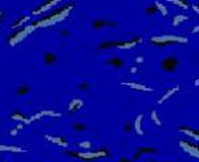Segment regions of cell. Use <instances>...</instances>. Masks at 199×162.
Here are the masks:
<instances>
[{"instance_id":"4dcf8cb0","label":"cell","mask_w":199,"mask_h":162,"mask_svg":"<svg viewBox=\"0 0 199 162\" xmlns=\"http://www.w3.org/2000/svg\"><path fill=\"white\" fill-rule=\"evenodd\" d=\"M78 147L84 148V149H90L91 148V143L90 142H81L80 144H78Z\"/></svg>"},{"instance_id":"ab89813d","label":"cell","mask_w":199,"mask_h":162,"mask_svg":"<svg viewBox=\"0 0 199 162\" xmlns=\"http://www.w3.org/2000/svg\"><path fill=\"white\" fill-rule=\"evenodd\" d=\"M198 26H195V27H194V30H193V32H194V34H197V32H198Z\"/></svg>"},{"instance_id":"f35d334b","label":"cell","mask_w":199,"mask_h":162,"mask_svg":"<svg viewBox=\"0 0 199 162\" xmlns=\"http://www.w3.org/2000/svg\"><path fill=\"white\" fill-rule=\"evenodd\" d=\"M2 20H3V11L0 9V23H2Z\"/></svg>"},{"instance_id":"d6986e66","label":"cell","mask_w":199,"mask_h":162,"mask_svg":"<svg viewBox=\"0 0 199 162\" xmlns=\"http://www.w3.org/2000/svg\"><path fill=\"white\" fill-rule=\"evenodd\" d=\"M168 2L175 4V5H177V7H181L182 9H188L189 8V3L186 2V0H168Z\"/></svg>"},{"instance_id":"ba28073f","label":"cell","mask_w":199,"mask_h":162,"mask_svg":"<svg viewBox=\"0 0 199 162\" xmlns=\"http://www.w3.org/2000/svg\"><path fill=\"white\" fill-rule=\"evenodd\" d=\"M141 40H142V38H134L133 40H129V41H120L118 45H117V48L120 49H126V48H131V47H134V45H137L138 43H141Z\"/></svg>"},{"instance_id":"30bf717a","label":"cell","mask_w":199,"mask_h":162,"mask_svg":"<svg viewBox=\"0 0 199 162\" xmlns=\"http://www.w3.org/2000/svg\"><path fill=\"white\" fill-rule=\"evenodd\" d=\"M106 64L113 66V68H116V69H120V68H122V66L125 65V61H124L122 59H120V57H112V59L106 61Z\"/></svg>"},{"instance_id":"d4e9b609","label":"cell","mask_w":199,"mask_h":162,"mask_svg":"<svg viewBox=\"0 0 199 162\" xmlns=\"http://www.w3.org/2000/svg\"><path fill=\"white\" fill-rule=\"evenodd\" d=\"M138 152L139 153H156L157 151L155 148H150V147H142V148H139L138 149Z\"/></svg>"},{"instance_id":"8d00e7d4","label":"cell","mask_w":199,"mask_h":162,"mask_svg":"<svg viewBox=\"0 0 199 162\" xmlns=\"http://www.w3.org/2000/svg\"><path fill=\"white\" fill-rule=\"evenodd\" d=\"M193 9H194V12L198 14L199 13V8H198V5H193Z\"/></svg>"},{"instance_id":"7a4b0ae2","label":"cell","mask_w":199,"mask_h":162,"mask_svg":"<svg viewBox=\"0 0 199 162\" xmlns=\"http://www.w3.org/2000/svg\"><path fill=\"white\" fill-rule=\"evenodd\" d=\"M151 41L154 44L164 45L168 43H188V39L182 36H175V35H163V36H152Z\"/></svg>"},{"instance_id":"cb8c5ba5","label":"cell","mask_w":199,"mask_h":162,"mask_svg":"<svg viewBox=\"0 0 199 162\" xmlns=\"http://www.w3.org/2000/svg\"><path fill=\"white\" fill-rule=\"evenodd\" d=\"M177 91H178V87H175V88H172L171 91H168V92H167V93H165V95H164V96H163V97H161V99H160V100H159V101H157V102H159V104H161V102H164L165 100H168V97H171V96H172V95H173V93H175V92H177Z\"/></svg>"},{"instance_id":"2e32d148","label":"cell","mask_w":199,"mask_h":162,"mask_svg":"<svg viewBox=\"0 0 199 162\" xmlns=\"http://www.w3.org/2000/svg\"><path fill=\"white\" fill-rule=\"evenodd\" d=\"M122 84L130 87V88H134V90H139V91H148V92H151V91H152V88H150V87H146V86H142V84H137V83H122Z\"/></svg>"},{"instance_id":"83f0119b","label":"cell","mask_w":199,"mask_h":162,"mask_svg":"<svg viewBox=\"0 0 199 162\" xmlns=\"http://www.w3.org/2000/svg\"><path fill=\"white\" fill-rule=\"evenodd\" d=\"M89 88H90V84H89L87 82H81L80 84H78V90L84 91V92H85V91H87Z\"/></svg>"},{"instance_id":"60d3db41","label":"cell","mask_w":199,"mask_h":162,"mask_svg":"<svg viewBox=\"0 0 199 162\" xmlns=\"http://www.w3.org/2000/svg\"><path fill=\"white\" fill-rule=\"evenodd\" d=\"M120 162H130V161H128V160L125 158V157H122V158H121V161H120Z\"/></svg>"},{"instance_id":"4316f807","label":"cell","mask_w":199,"mask_h":162,"mask_svg":"<svg viewBox=\"0 0 199 162\" xmlns=\"http://www.w3.org/2000/svg\"><path fill=\"white\" fill-rule=\"evenodd\" d=\"M73 128L76 131H78V132H81V131H85L86 128H87V126H86V124H84V123H76L73 126Z\"/></svg>"},{"instance_id":"e0dca14e","label":"cell","mask_w":199,"mask_h":162,"mask_svg":"<svg viewBox=\"0 0 199 162\" xmlns=\"http://www.w3.org/2000/svg\"><path fill=\"white\" fill-rule=\"evenodd\" d=\"M180 131L182 132H185V134H188L189 136H193L195 140H198V131L197 130H193V128H190V127H181L180 128Z\"/></svg>"},{"instance_id":"8992f818","label":"cell","mask_w":199,"mask_h":162,"mask_svg":"<svg viewBox=\"0 0 199 162\" xmlns=\"http://www.w3.org/2000/svg\"><path fill=\"white\" fill-rule=\"evenodd\" d=\"M60 2H61V0H47V2H44L42 5H39L36 9L33 11V13H34V14H40V13H43V12H46V11L51 9L53 5L59 4Z\"/></svg>"},{"instance_id":"7c38bea8","label":"cell","mask_w":199,"mask_h":162,"mask_svg":"<svg viewBox=\"0 0 199 162\" xmlns=\"http://www.w3.org/2000/svg\"><path fill=\"white\" fill-rule=\"evenodd\" d=\"M30 91H31L30 86L26 84V83H24V84H21V86L17 87V90H16V93H17L20 97H22V96H26V95L30 92Z\"/></svg>"},{"instance_id":"836d02e7","label":"cell","mask_w":199,"mask_h":162,"mask_svg":"<svg viewBox=\"0 0 199 162\" xmlns=\"http://www.w3.org/2000/svg\"><path fill=\"white\" fill-rule=\"evenodd\" d=\"M144 61V59H143V57H137V64H142V62Z\"/></svg>"},{"instance_id":"74e56055","label":"cell","mask_w":199,"mask_h":162,"mask_svg":"<svg viewBox=\"0 0 199 162\" xmlns=\"http://www.w3.org/2000/svg\"><path fill=\"white\" fill-rule=\"evenodd\" d=\"M130 72H131L133 74H135V73H137V68H135V66H133V68L130 69Z\"/></svg>"},{"instance_id":"603a6c76","label":"cell","mask_w":199,"mask_h":162,"mask_svg":"<svg viewBox=\"0 0 199 162\" xmlns=\"http://www.w3.org/2000/svg\"><path fill=\"white\" fill-rule=\"evenodd\" d=\"M154 4H155V7H156L157 12H160V13L163 14L164 17H165V16H168V9H167V8H165V7L163 5V4H161V3H159V2H155Z\"/></svg>"},{"instance_id":"6da1fadb","label":"cell","mask_w":199,"mask_h":162,"mask_svg":"<svg viewBox=\"0 0 199 162\" xmlns=\"http://www.w3.org/2000/svg\"><path fill=\"white\" fill-rule=\"evenodd\" d=\"M73 9V4H69L68 7H64L61 8V9H59L57 12H55L52 16H49V17L47 18H43V20H39L36 23H34L36 29L38 27H46V26H51V25L53 23H59L61 22V21H64L65 17L70 13V11Z\"/></svg>"},{"instance_id":"5b68a950","label":"cell","mask_w":199,"mask_h":162,"mask_svg":"<svg viewBox=\"0 0 199 162\" xmlns=\"http://www.w3.org/2000/svg\"><path fill=\"white\" fill-rule=\"evenodd\" d=\"M160 66H161V69H163L164 72L172 73V72H175L178 66H180V60L175 56H168V57H165V59L161 60Z\"/></svg>"},{"instance_id":"8fae6325","label":"cell","mask_w":199,"mask_h":162,"mask_svg":"<svg viewBox=\"0 0 199 162\" xmlns=\"http://www.w3.org/2000/svg\"><path fill=\"white\" fill-rule=\"evenodd\" d=\"M180 144H181V147L184 148L186 152L191 153L194 157H198V148H197V145L189 144V143H186V142H180Z\"/></svg>"},{"instance_id":"e575fe53","label":"cell","mask_w":199,"mask_h":162,"mask_svg":"<svg viewBox=\"0 0 199 162\" xmlns=\"http://www.w3.org/2000/svg\"><path fill=\"white\" fill-rule=\"evenodd\" d=\"M17 131H18L17 128H13V130H11V135H12V136H16V135H17Z\"/></svg>"},{"instance_id":"277c9868","label":"cell","mask_w":199,"mask_h":162,"mask_svg":"<svg viewBox=\"0 0 199 162\" xmlns=\"http://www.w3.org/2000/svg\"><path fill=\"white\" fill-rule=\"evenodd\" d=\"M34 30H36L35 25H30V26H27V27H25V29H20V30L16 32V34L12 36V38H9V44L11 45L17 44L18 41H21L24 38H26V36L30 34V32L34 31Z\"/></svg>"},{"instance_id":"9c48e42d","label":"cell","mask_w":199,"mask_h":162,"mask_svg":"<svg viewBox=\"0 0 199 162\" xmlns=\"http://www.w3.org/2000/svg\"><path fill=\"white\" fill-rule=\"evenodd\" d=\"M82 106H84V101H82L81 99H74V100H72V101L69 102L68 112H69V113H73V112L80 110Z\"/></svg>"},{"instance_id":"4fadbf2b","label":"cell","mask_w":199,"mask_h":162,"mask_svg":"<svg viewBox=\"0 0 199 162\" xmlns=\"http://www.w3.org/2000/svg\"><path fill=\"white\" fill-rule=\"evenodd\" d=\"M56 60H57V57H56L55 53H52V52H47L44 55V64L47 66H52L56 62Z\"/></svg>"},{"instance_id":"7402d4cb","label":"cell","mask_w":199,"mask_h":162,"mask_svg":"<svg viewBox=\"0 0 199 162\" xmlns=\"http://www.w3.org/2000/svg\"><path fill=\"white\" fill-rule=\"evenodd\" d=\"M120 41H104L99 45V49H107V48H112V47H117Z\"/></svg>"},{"instance_id":"d6a6232c","label":"cell","mask_w":199,"mask_h":162,"mask_svg":"<svg viewBox=\"0 0 199 162\" xmlns=\"http://www.w3.org/2000/svg\"><path fill=\"white\" fill-rule=\"evenodd\" d=\"M69 35H70V32H69L68 29H63V30H61V36L65 38V36H69Z\"/></svg>"},{"instance_id":"f1b7e54d","label":"cell","mask_w":199,"mask_h":162,"mask_svg":"<svg viewBox=\"0 0 199 162\" xmlns=\"http://www.w3.org/2000/svg\"><path fill=\"white\" fill-rule=\"evenodd\" d=\"M0 149L2 151H13V152H22V149L16 148V147H4V145H0Z\"/></svg>"},{"instance_id":"52a82bcc","label":"cell","mask_w":199,"mask_h":162,"mask_svg":"<svg viewBox=\"0 0 199 162\" xmlns=\"http://www.w3.org/2000/svg\"><path fill=\"white\" fill-rule=\"evenodd\" d=\"M106 26H117V23L111 22V21H106V20H95L93 22V29H94V30H100V29L106 27Z\"/></svg>"},{"instance_id":"5bb4252c","label":"cell","mask_w":199,"mask_h":162,"mask_svg":"<svg viewBox=\"0 0 199 162\" xmlns=\"http://www.w3.org/2000/svg\"><path fill=\"white\" fill-rule=\"evenodd\" d=\"M46 138H47L49 142H53V143H56L57 145H60V147H66V145H68V143H66V140L65 139H63V138H60V136H55V138H53V136H49V135H47L46 136Z\"/></svg>"},{"instance_id":"ffe728a7","label":"cell","mask_w":199,"mask_h":162,"mask_svg":"<svg viewBox=\"0 0 199 162\" xmlns=\"http://www.w3.org/2000/svg\"><path fill=\"white\" fill-rule=\"evenodd\" d=\"M11 118H12V119H16V121H21V122H24L25 124H29V119L25 118V115L21 114V113H13V114L11 115Z\"/></svg>"},{"instance_id":"f546056e","label":"cell","mask_w":199,"mask_h":162,"mask_svg":"<svg viewBox=\"0 0 199 162\" xmlns=\"http://www.w3.org/2000/svg\"><path fill=\"white\" fill-rule=\"evenodd\" d=\"M151 118H152V121L155 122V124H157V126H161V121L159 119V117H157V114H156L155 110L151 113Z\"/></svg>"},{"instance_id":"3957f363","label":"cell","mask_w":199,"mask_h":162,"mask_svg":"<svg viewBox=\"0 0 199 162\" xmlns=\"http://www.w3.org/2000/svg\"><path fill=\"white\" fill-rule=\"evenodd\" d=\"M65 154L72 156V157H77V158H82V160H95V158H99V157H106L108 154V152L99 151V152H95V153H80V152L68 151V152H65Z\"/></svg>"},{"instance_id":"1f68e13d","label":"cell","mask_w":199,"mask_h":162,"mask_svg":"<svg viewBox=\"0 0 199 162\" xmlns=\"http://www.w3.org/2000/svg\"><path fill=\"white\" fill-rule=\"evenodd\" d=\"M131 130H133V127H131V123H130V122L125 123V126H124V131H125V132H128V134H130V132H131Z\"/></svg>"},{"instance_id":"d590c367","label":"cell","mask_w":199,"mask_h":162,"mask_svg":"<svg viewBox=\"0 0 199 162\" xmlns=\"http://www.w3.org/2000/svg\"><path fill=\"white\" fill-rule=\"evenodd\" d=\"M139 157H141V153H139V152H137V153H135V156L133 157V160L137 161V160H139Z\"/></svg>"},{"instance_id":"44dd1931","label":"cell","mask_w":199,"mask_h":162,"mask_svg":"<svg viewBox=\"0 0 199 162\" xmlns=\"http://www.w3.org/2000/svg\"><path fill=\"white\" fill-rule=\"evenodd\" d=\"M184 21H188V16H185V14H178L176 16L175 18H173V22L172 25L173 26H178L181 22H184Z\"/></svg>"},{"instance_id":"9a60e30c","label":"cell","mask_w":199,"mask_h":162,"mask_svg":"<svg viewBox=\"0 0 199 162\" xmlns=\"http://www.w3.org/2000/svg\"><path fill=\"white\" fill-rule=\"evenodd\" d=\"M142 118H143V114H139L138 117L135 118V122H134V128L137 131L138 135H143V131H142Z\"/></svg>"},{"instance_id":"ac0fdd59","label":"cell","mask_w":199,"mask_h":162,"mask_svg":"<svg viewBox=\"0 0 199 162\" xmlns=\"http://www.w3.org/2000/svg\"><path fill=\"white\" fill-rule=\"evenodd\" d=\"M29 20H30V16H24V17L20 18V20L17 21V22L12 23V25H11V29H18V27H21L22 25H24L25 22H26V21H29Z\"/></svg>"},{"instance_id":"484cf974","label":"cell","mask_w":199,"mask_h":162,"mask_svg":"<svg viewBox=\"0 0 199 162\" xmlns=\"http://www.w3.org/2000/svg\"><path fill=\"white\" fill-rule=\"evenodd\" d=\"M144 12H146V14H150V16H152V14H155V13H157V9H156V7H155V4H152V5H150V7H147L146 9H144Z\"/></svg>"}]
</instances>
